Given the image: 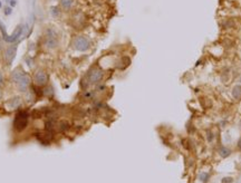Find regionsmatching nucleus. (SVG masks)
Returning <instances> with one entry per match:
<instances>
[{
	"label": "nucleus",
	"instance_id": "f257e3e1",
	"mask_svg": "<svg viewBox=\"0 0 241 183\" xmlns=\"http://www.w3.org/2000/svg\"><path fill=\"white\" fill-rule=\"evenodd\" d=\"M71 47L75 49V50L79 51V53H86L92 47V41L88 37L83 35L76 36L75 38L71 41Z\"/></svg>",
	"mask_w": 241,
	"mask_h": 183
},
{
	"label": "nucleus",
	"instance_id": "f03ea898",
	"mask_svg": "<svg viewBox=\"0 0 241 183\" xmlns=\"http://www.w3.org/2000/svg\"><path fill=\"white\" fill-rule=\"evenodd\" d=\"M32 81H34V85H36V86L45 87L49 84V75H48V73L45 69L38 68L34 73Z\"/></svg>",
	"mask_w": 241,
	"mask_h": 183
},
{
	"label": "nucleus",
	"instance_id": "7ed1b4c3",
	"mask_svg": "<svg viewBox=\"0 0 241 183\" xmlns=\"http://www.w3.org/2000/svg\"><path fill=\"white\" fill-rule=\"evenodd\" d=\"M28 120H29V116H28L27 112L19 111L17 113L15 116V120H14V127H15L16 131H18V132L24 131L28 125Z\"/></svg>",
	"mask_w": 241,
	"mask_h": 183
},
{
	"label": "nucleus",
	"instance_id": "20e7f679",
	"mask_svg": "<svg viewBox=\"0 0 241 183\" xmlns=\"http://www.w3.org/2000/svg\"><path fill=\"white\" fill-rule=\"evenodd\" d=\"M16 54H17V45H10L9 47L6 48L4 51V61L6 66H10L12 64Z\"/></svg>",
	"mask_w": 241,
	"mask_h": 183
},
{
	"label": "nucleus",
	"instance_id": "39448f33",
	"mask_svg": "<svg viewBox=\"0 0 241 183\" xmlns=\"http://www.w3.org/2000/svg\"><path fill=\"white\" fill-rule=\"evenodd\" d=\"M25 74H26V71H24L21 67H17V68L14 69V71H11V74H10V81H11L12 84L17 85L20 81V79L24 77Z\"/></svg>",
	"mask_w": 241,
	"mask_h": 183
},
{
	"label": "nucleus",
	"instance_id": "423d86ee",
	"mask_svg": "<svg viewBox=\"0 0 241 183\" xmlns=\"http://www.w3.org/2000/svg\"><path fill=\"white\" fill-rule=\"evenodd\" d=\"M59 45V41L57 37H49V36H46L45 39H44V47L46 49H56Z\"/></svg>",
	"mask_w": 241,
	"mask_h": 183
},
{
	"label": "nucleus",
	"instance_id": "0eeeda50",
	"mask_svg": "<svg viewBox=\"0 0 241 183\" xmlns=\"http://www.w3.org/2000/svg\"><path fill=\"white\" fill-rule=\"evenodd\" d=\"M21 103H22V98L20 96H14L12 98L8 99L7 105L11 108V110H16V108H19L21 106Z\"/></svg>",
	"mask_w": 241,
	"mask_h": 183
},
{
	"label": "nucleus",
	"instance_id": "6e6552de",
	"mask_svg": "<svg viewBox=\"0 0 241 183\" xmlns=\"http://www.w3.org/2000/svg\"><path fill=\"white\" fill-rule=\"evenodd\" d=\"M231 95L232 98L236 99V101H241V85L240 84H237L232 87L231 89Z\"/></svg>",
	"mask_w": 241,
	"mask_h": 183
},
{
	"label": "nucleus",
	"instance_id": "1a4fd4ad",
	"mask_svg": "<svg viewBox=\"0 0 241 183\" xmlns=\"http://www.w3.org/2000/svg\"><path fill=\"white\" fill-rule=\"evenodd\" d=\"M59 5L64 10H70L74 5V0H59Z\"/></svg>",
	"mask_w": 241,
	"mask_h": 183
},
{
	"label": "nucleus",
	"instance_id": "9d476101",
	"mask_svg": "<svg viewBox=\"0 0 241 183\" xmlns=\"http://www.w3.org/2000/svg\"><path fill=\"white\" fill-rule=\"evenodd\" d=\"M50 15H51V17H54V18H58V17H60V15H61V9H60V7H58V6H53V7H50Z\"/></svg>",
	"mask_w": 241,
	"mask_h": 183
},
{
	"label": "nucleus",
	"instance_id": "9b49d317",
	"mask_svg": "<svg viewBox=\"0 0 241 183\" xmlns=\"http://www.w3.org/2000/svg\"><path fill=\"white\" fill-rule=\"evenodd\" d=\"M219 154H220L222 158H228L231 154V151L227 148V146H221V148H219Z\"/></svg>",
	"mask_w": 241,
	"mask_h": 183
},
{
	"label": "nucleus",
	"instance_id": "f8f14e48",
	"mask_svg": "<svg viewBox=\"0 0 241 183\" xmlns=\"http://www.w3.org/2000/svg\"><path fill=\"white\" fill-rule=\"evenodd\" d=\"M199 179H200V181H202L203 183H206L208 181H209V179H210V174H209L208 172H202V173H200Z\"/></svg>",
	"mask_w": 241,
	"mask_h": 183
},
{
	"label": "nucleus",
	"instance_id": "ddd939ff",
	"mask_svg": "<svg viewBox=\"0 0 241 183\" xmlns=\"http://www.w3.org/2000/svg\"><path fill=\"white\" fill-rule=\"evenodd\" d=\"M221 183H233V178H231V177H226V178L222 179V182Z\"/></svg>",
	"mask_w": 241,
	"mask_h": 183
},
{
	"label": "nucleus",
	"instance_id": "4468645a",
	"mask_svg": "<svg viewBox=\"0 0 241 183\" xmlns=\"http://www.w3.org/2000/svg\"><path fill=\"white\" fill-rule=\"evenodd\" d=\"M4 75H2V74H1V73H0V86H2V85H4Z\"/></svg>",
	"mask_w": 241,
	"mask_h": 183
},
{
	"label": "nucleus",
	"instance_id": "2eb2a0df",
	"mask_svg": "<svg viewBox=\"0 0 241 183\" xmlns=\"http://www.w3.org/2000/svg\"><path fill=\"white\" fill-rule=\"evenodd\" d=\"M10 14H11V9H10V8H6L5 15H10Z\"/></svg>",
	"mask_w": 241,
	"mask_h": 183
},
{
	"label": "nucleus",
	"instance_id": "dca6fc26",
	"mask_svg": "<svg viewBox=\"0 0 241 183\" xmlns=\"http://www.w3.org/2000/svg\"><path fill=\"white\" fill-rule=\"evenodd\" d=\"M0 50H2V39L0 37Z\"/></svg>",
	"mask_w": 241,
	"mask_h": 183
},
{
	"label": "nucleus",
	"instance_id": "f3484780",
	"mask_svg": "<svg viewBox=\"0 0 241 183\" xmlns=\"http://www.w3.org/2000/svg\"><path fill=\"white\" fill-rule=\"evenodd\" d=\"M10 5H11V6H15L16 5V1H15V0H11V1H10Z\"/></svg>",
	"mask_w": 241,
	"mask_h": 183
},
{
	"label": "nucleus",
	"instance_id": "a211bd4d",
	"mask_svg": "<svg viewBox=\"0 0 241 183\" xmlns=\"http://www.w3.org/2000/svg\"><path fill=\"white\" fill-rule=\"evenodd\" d=\"M238 145H239V148H241V140H240V141H239V143H238Z\"/></svg>",
	"mask_w": 241,
	"mask_h": 183
},
{
	"label": "nucleus",
	"instance_id": "6ab92c4d",
	"mask_svg": "<svg viewBox=\"0 0 241 183\" xmlns=\"http://www.w3.org/2000/svg\"><path fill=\"white\" fill-rule=\"evenodd\" d=\"M239 84L241 85V75H240V77H239Z\"/></svg>",
	"mask_w": 241,
	"mask_h": 183
},
{
	"label": "nucleus",
	"instance_id": "aec40b11",
	"mask_svg": "<svg viewBox=\"0 0 241 183\" xmlns=\"http://www.w3.org/2000/svg\"><path fill=\"white\" fill-rule=\"evenodd\" d=\"M240 127H241V121H240Z\"/></svg>",
	"mask_w": 241,
	"mask_h": 183
},
{
	"label": "nucleus",
	"instance_id": "412c9836",
	"mask_svg": "<svg viewBox=\"0 0 241 183\" xmlns=\"http://www.w3.org/2000/svg\"><path fill=\"white\" fill-rule=\"evenodd\" d=\"M0 7H1V4H0Z\"/></svg>",
	"mask_w": 241,
	"mask_h": 183
}]
</instances>
